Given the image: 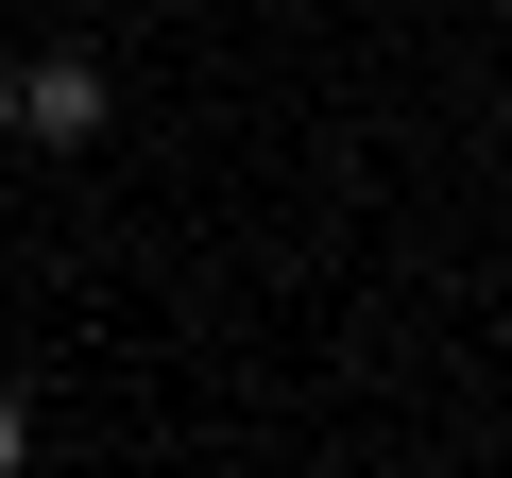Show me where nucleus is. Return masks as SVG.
I'll list each match as a JSON object with an SVG mask.
<instances>
[{"instance_id":"nucleus-2","label":"nucleus","mask_w":512,"mask_h":478,"mask_svg":"<svg viewBox=\"0 0 512 478\" xmlns=\"http://www.w3.org/2000/svg\"><path fill=\"white\" fill-rule=\"evenodd\" d=\"M18 444H35V410H18V393H0V461H18Z\"/></svg>"},{"instance_id":"nucleus-4","label":"nucleus","mask_w":512,"mask_h":478,"mask_svg":"<svg viewBox=\"0 0 512 478\" xmlns=\"http://www.w3.org/2000/svg\"><path fill=\"white\" fill-rule=\"evenodd\" d=\"M495 18H512V0H495Z\"/></svg>"},{"instance_id":"nucleus-1","label":"nucleus","mask_w":512,"mask_h":478,"mask_svg":"<svg viewBox=\"0 0 512 478\" xmlns=\"http://www.w3.org/2000/svg\"><path fill=\"white\" fill-rule=\"evenodd\" d=\"M18 120H35V137H103V69H86V52L18 69Z\"/></svg>"},{"instance_id":"nucleus-3","label":"nucleus","mask_w":512,"mask_h":478,"mask_svg":"<svg viewBox=\"0 0 512 478\" xmlns=\"http://www.w3.org/2000/svg\"><path fill=\"white\" fill-rule=\"evenodd\" d=\"M0 120H18V69H0Z\"/></svg>"}]
</instances>
